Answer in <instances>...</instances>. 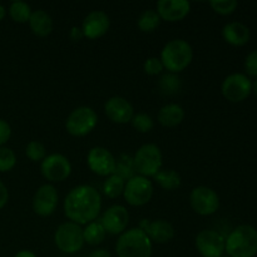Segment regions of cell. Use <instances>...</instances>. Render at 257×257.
<instances>
[{
	"mask_svg": "<svg viewBox=\"0 0 257 257\" xmlns=\"http://www.w3.org/2000/svg\"><path fill=\"white\" fill-rule=\"evenodd\" d=\"M17 163L15 153L8 147H0V172H8L13 170Z\"/></svg>",
	"mask_w": 257,
	"mask_h": 257,
	"instance_id": "obj_31",
	"label": "cell"
},
{
	"mask_svg": "<svg viewBox=\"0 0 257 257\" xmlns=\"http://www.w3.org/2000/svg\"><path fill=\"white\" fill-rule=\"evenodd\" d=\"M160 87L162 92L166 93V94H175V93L180 90L181 82L175 74L171 73V74H166L161 78Z\"/></svg>",
	"mask_w": 257,
	"mask_h": 257,
	"instance_id": "obj_30",
	"label": "cell"
},
{
	"mask_svg": "<svg viewBox=\"0 0 257 257\" xmlns=\"http://www.w3.org/2000/svg\"><path fill=\"white\" fill-rule=\"evenodd\" d=\"M245 69L250 77H257V50H253L246 57Z\"/></svg>",
	"mask_w": 257,
	"mask_h": 257,
	"instance_id": "obj_35",
	"label": "cell"
},
{
	"mask_svg": "<svg viewBox=\"0 0 257 257\" xmlns=\"http://www.w3.org/2000/svg\"><path fill=\"white\" fill-rule=\"evenodd\" d=\"M83 237H84V242L89 245H99L104 241L105 230L100 222H90L83 230Z\"/></svg>",
	"mask_w": 257,
	"mask_h": 257,
	"instance_id": "obj_25",
	"label": "cell"
},
{
	"mask_svg": "<svg viewBox=\"0 0 257 257\" xmlns=\"http://www.w3.org/2000/svg\"><path fill=\"white\" fill-rule=\"evenodd\" d=\"M124 181L122 178H119L118 176L112 175L105 180L104 185H103V191H104V195L109 198H117L124 191Z\"/></svg>",
	"mask_w": 257,
	"mask_h": 257,
	"instance_id": "obj_28",
	"label": "cell"
},
{
	"mask_svg": "<svg viewBox=\"0 0 257 257\" xmlns=\"http://www.w3.org/2000/svg\"><path fill=\"white\" fill-rule=\"evenodd\" d=\"M104 112L112 122L125 124L131 122L135 115L132 104L123 97H112L105 102Z\"/></svg>",
	"mask_w": 257,
	"mask_h": 257,
	"instance_id": "obj_16",
	"label": "cell"
},
{
	"mask_svg": "<svg viewBox=\"0 0 257 257\" xmlns=\"http://www.w3.org/2000/svg\"><path fill=\"white\" fill-rule=\"evenodd\" d=\"M102 198L94 187L88 185L73 188L64 200V213L72 222L87 225L98 217Z\"/></svg>",
	"mask_w": 257,
	"mask_h": 257,
	"instance_id": "obj_1",
	"label": "cell"
},
{
	"mask_svg": "<svg viewBox=\"0 0 257 257\" xmlns=\"http://www.w3.org/2000/svg\"><path fill=\"white\" fill-rule=\"evenodd\" d=\"M5 14H7V10H5V8L3 7V5H0V22L4 19Z\"/></svg>",
	"mask_w": 257,
	"mask_h": 257,
	"instance_id": "obj_41",
	"label": "cell"
},
{
	"mask_svg": "<svg viewBox=\"0 0 257 257\" xmlns=\"http://www.w3.org/2000/svg\"><path fill=\"white\" fill-rule=\"evenodd\" d=\"M58 192L54 186L43 185L35 192L33 198V210L40 217H48L58 206Z\"/></svg>",
	"mask_w": 257,
	"mask_h": 257,
	"instance_id": "obj_14",
	"label": "cell"
},
{
	"mask_svg": "<svg viewBox=\"0 0 257 257\" xmlns=\"http://www.w3.org/2000/svg\"><path fill=\"white\" fill-rule=\"evenodd\" d=\"M42 173L48 181L62 182L72 173V165L65 156L54 153L45 157L42 162Z\"/></svg>",
	"mask_w": 257,
	"mask_h": 257,
	"instance_id": "obj_12",
	"label": "cell"
},
{
	"mask_svg": "<svg viewBox=\"0 0 257 257\" xmlns=\"http://www.w3.org/2000/svg\"><path fill=\"white\" fill-rule=\"evenodd\" d=\"M183 118H185V110H183V108L181 105L176 104V103H171V104L165 105L158 112V122L163 127L167 128H172L181 124Z\"/></svg>",
	"mask_w": 257,
	"mask_h": 257,
	"instance_id": "obj_22",
	"label": "cell"
},
{
	"mask_svg": "<svg viewBox=\"0 0 257 257\" xmlns=\"http://www.w3.org/2000/svg\"><path fill=\"white\" fill-rule=\"evenodd\" d=\"M45 153H47V150L39 141H32L28 143L27 148H25V155L33 162H39V161L44 160Z\"/></svg>",
	"mask_w": 257,
	"mask_h": 257,
	"instance_id": "obj_29",
	"label": "cell"
},
{
	"mask_svg": "<svg viewBox=\"0 0 257 257\" xmlns=\"http://www.w3.org/2000/svg\"><path fill=\"white\" fill-rule=\"evenodd\" d=\"M9 200V192H8V188L5 187V185L3 182H0V208L4 207L8 203Z\"/></svg>",
	"mask_w": 257,
	"mask_h": 257,
	"instance_id": "obj_37",
	"label": "cell"
},
{
	"mask_svg": "<svg viewBox=\"0 0 257 257\" xmlns=\"http://www.w3.org/2000/svg\"><path fill=\"white\" fill-rule=\"evenodd\" d=\"M29 25L32 32L37 37H48L53 30L52 18L44 10H35L34 13H32L29 19Z\"/></svg>",
	"mask_w": 257,
	"mask_h": 257,
	"instance_id": "obj_21",
	"label": "cell"
},
{
	"mask_svg": "<svg viewBox=\"0 0 257 257\" xmlns=\"http://www.w3.org/2000/svg\"><path fill=\"white\" fill-rule=\"evenodd\" d=\"M160 23L161 18L156 10H146V12H143L142 14H141V17L138 18L137 25L142 32L151 33L153 32V30L157 29Z\"/></svg>",
	"mask_w": 257,
	"mask_h": 257,
	"instance_id": "obj_26",
	"label": "cell"
},
{
	"mask_svg": "<svg viewBox=\"0 0 257 257\" xmlns=\"http://www.w3.org/2000/svg\"><path fill=\"white\" fill-rule=\"evenodd\" d=\"M14 257H37V256H35V253L32 252V251L22 250V251H19V252H18Z\"/></svg>",
	"mask_w": 257,
	"mask_h": 257,
	"instance_id": "obj_40",
	"label": "cell"
},
{
	"mask_svg": "<svg viewBox=\"0 0 257 257\" xmlns=\"http://www.w3.org/2000/svg\"><path fill=\"white\" fill-rule=\"evenodd\" d=\"M9 15L14 22L20 23H28L32 15V9L29 5L24 2H14L10 4L9 8Z\"/></svg>",
	"mask_w": 257,
	"mask_h": 257,
	"instance_id": "obj_27",
	"label": "cell"
},
{
	"mask_svg": "<svg viewBox=\"0 0 257 257\" xmlns=\"http://www.w3.org/2000/svg\"><path fill=\"white\" fill-rule=\"evenodd\" d=\"M54 242L62 252L75 253L84 245L83 230L74 222H65L57 228Z\"/></svg>",
	"mask_w": 257,
	"mask_h": 257,
	"instance_id": "obj_6",
	"label": "cell"
},
{
	"mask_svg": "<svg viewBox=\"0 0 257 257\" xmlns=\"http://www.w3.org/2000/svg\"><path fill=\"white\" fill-rule=\"evenodd\" d=\"M155 181L163 190L173 191L181 186V176L175 170H161L155 176Z\"/></svg>",
	"mask_w": 257,
	"mask_h": 257,
	"instance_id": "obj_23",
	"label": "cell"
},
{
	"mask_svg": "<svg viewBox=\"0 0 257 257\" xmlns=\"http://www.w3.org/2000/svg\"><path fill=\"white\" fill-rule=\"evenodd\" d=\"M210 5L217 14L230 15L237 9L238 3L236 0H213L210 2Z\"/></svg>",
	"mask_w": 257,
	"mask_h": 257,
	"instance_id": "obj_32",
	"label": "cell"
},
{
	"mask_svg": "<svg viewBox=\"0 0 257 257\" xmlns=\"http://www.w3.org/2000/svg\"><path fill=\"white\" fill-rule=\"evenodd\" d=\"M193 58L192 47L183 39H173L165 45L161 53L163 68L170 73H180L191 64Z\"/></svg>",
	"mask_w": 257,
	"mask_h": 257,
	"instance_id": "obj_4",
	"label": "cell"
},
{
	"mask_svg": "<svg viewBox=\"0 0 257 257\" xmlns=\"http://www.w3.org/2000/svg\"><path fill=\"white\" fill-rule=\"evenodd\" d=\"M82 38H84L82 29L78 27H73L72 30H70V39L74 40V42H78V40H80Z\"/></svg>",
	"mask_w": 257,
	"mask_h": 257,
	"instance_id": "obj_38",
	"label": "cell"
},
{
	"mask_svg": "<svg viewBox=\"0 0 257 257\" xmlns=\"http://www.w3.org/2000/svg\"><path fill=\"white\" fill-rule=\"evenodd\" d=\"M191 10V4L186 0H161L157 3V14L166 22L175 23L185 19Z\"/></svg>",
	"mask_w": 257,
	"mask_h": 257,
	"instance_id": "obj_18",
	"label": "cell"
},
{
	"mask_svg": "<svg viewBox=\"0 0 257 257\" xmlns=\"http://www.w3.org/2000/svg\"><path fill=\"white\" fill-rule=\"evenodd\" d=\"M110 25L109 17L104 12H92L84 18L82 25L83 35L88 39H98L108 32Z\"/></svg>",
	"mask_w": 257,
	"mask_h": 257,
	"instance_id": "obj_17",
	"label": "cell"
},
{
	"mask_svg": "<svg viewBox=\"0 0 257 257\" xmlns=\"http://www.w3.org/2000/svg\"><path fill=\"white\" fill-rule=\"evenodd\" d=\"M252 92L255 93V94L257 95V79L255 80V82L252 83Z\"/></svg>",
	"mask_w": 257,
	"mask_h": 257,
	"instance_id": "obj_42",
	"label": "cell"
},
{
	"mask_svg": "<svg viewBox=\"0 0 257 257\" xmlns=\"http://www.w3.org/2000/svg\"><path fill=\"white\" fill-rule=\"evenodd\" d=\"M98 123V115L92 108L79 107L75 108L65 122L68 133L74 137H84L89 135Z\"/></svg>",
	"mask_w": 257,
	"mask_h": 257,
	"instance_id": "obj_7",
	"label": "cell"
},
{
	"mask_svg": "<svg viewBox=\"0 0 257 257\" xmlns=\"http://www.w3.org/2000/svg\"><path fill=\"white\" fill-rule=\"evenodd\" d=\"M225 252L230 257H255L257 255V230L250 225L237 226L226 237Z\"/></svg>",
	"mask_w": 257,
	"mask_h": 257,
	"instance_id": "obj_2",
	"label": "cell"
},
{
	"mask_svg": "<svg viewBox=\"0 0 257 257\" xmlns=\"http://www.w3.org/2000/svg\"><path fill=\"white\" fill-rule=\"evenodd\" d=\"M88 257H112V255L105 248H98V250H94L93 252H90V255Z\"/></svg>",
	"mask_w": 257,
	"mask_h": 257,
	"instance_id": "obj_39",
	"label": "cell"
},
{
	"mask_svg": "<svg viewBox=\"0 0 257 257\" xmlns=\"http://www.w3.org/2000/svg\"><path fill=\"white\" fill-rule=\"evenodd\" d=\"M143 69H145V73L148 75H158L161 74V72L163 70V64L161 62V59L158 58L152 57L148 58L145 62V65H143Z\"/></svg>",
	"mask_w": 257,
	"mask_h": 257,
	"instance_id": "obj_34",
	"label": "cell"
},
{
	"mask_svg": "<svg viewBox=\"0 0 257 257\" xmlns=\"http://www.w3.org/2000/svg\"><path fill=\"white\" fill-rule=\"evenodd\" d=\"M222 37L228 44L233 47H242L247 44L251 38V32L245 24L240 22L228 23L223 27Z\"/></svg>",
	"mask_w": 257,
	"mask_h": 257,
	"instance_id": "obj_19",
	"label": "cell"
},
{
	"mask_svg": "<svg viewBox=\"0 0 257 257\" xmlns=\"http://www.w3.org/2000/svg\"><path fill=\"white\" fill-rule=\"evenodd\" d=\"M115 252L118 257H151L152 241L141 228H131L119 236Z\"/></svg>",
	"mask_w": 257,
	"mask_h": 257,
	"instance_id": "obj_3",
	"label": "cell"
},
{
	"mask_svg": "<svg viewBox=\"0 0 257 257\" xmlns=\"http://www.w3.org/2000/svg\"><path fill=\"white\" fill-rule=\"evenodd\" d=\"M151 241L157 243H167L175 236V228L170 222L165 220H156L148 225L145 231Z\"/></svg>",
	"mask_w": 257,
	"mask_h": 257,
	"instance_id": "obj_20",
	"label": "cell"
},
{
	"mask_svg": "<svg viewBox=\"0 0 257 257\" xmlns=\"http://www.w3.org/2000/svg\"><path fill=\"white\" fill-rule=\"evenodd\" d=\"M136 172L143 177H155L162 167V152L160 147L152 143L143 145L133 157Z\"/></svg>",
	"mask_w": 257,
	"mask_h": 257,
	"instance_id": "obj_5",
	"label": "cell"
},
{
	"mask_svg": "<svg viewBox=\"0 0 257 257\" xmlns=\"http://www.w3.org/2000/svg\"><path fill=\"white\" fill-rule=\"evenodd\" d=\"M192 210L201 216H211L220 208V197L210 187L198 186L193 188L190 195Z\"/></svg>",
	"mask_w": 257,
	"mask_h": 257,
	"instance_id": "obj_10",
	"label": "cell"
},
{
	"mask_svg": "<svg viewBox=\"0 0 257 257\" xmlns=\"http://www.w3.org/2000/svg\"><path fill=\"white\" fill-rule=\"evenodd\" d=\"M10 136H12V128L9 123L0 118V147L9 141Z\"/></svg>",
	"mask_w": 257,
	"mask_h": 257,
	"instance_id": "obj_36",
	"label": "cell"
},
{
	"mask_svg": "<svg viewBox=\"0 0 257 257\" xmlns=\"http://www.w3.org/2000/svg\"><path fill=\"white\" fill-rule=\"evenodd\" d=\"M89 170L98 176H112L115 170V158L103 147H94L87 157Z\"/></svg>",
	"mask_w": 257,
	"mask_h": 257,
	"instance_id": "obj_13",
	"label": "cell"
},
{
	"mask_svg": "<svg viewBox=\"0 0 257 257\" xmlns=\"http://www.w3.org/2000/svg\"><path fill=\"white\" fill-rule=\"evenodd\" d=\"M221 90H222L223 97L228 102L240 103L247 99L248 95L252 92V82L247 75L235 73V74L228 75L223 80Z\"/></svg>",
	"mask_w": 257,
	"mask_h": 257,
	"instance_id": "obj_9",
	"label": "cell"
},
{
	"mask_svg": "<svg viewBox=\"0 0 257 257\" xmlns=\"http://www.w3.org/2000/svg\"><path fill=\"white\" fill-rule=\"evenodd\" d=\"M113 175L118 176L123 181H130L136 176L135 163L133 158L128 155H120L118 160H115V170Z\"/></svg>",
	"mask_w": 257,
	"mask_h": 257,
	"instance_id": "obj_24",
	"label": "cell"
},
{
	"mask_svg": "<svg viewBox=\"0 0 257 257\" xmlns=\"http://www.w3.org/2000/svg\"><path fill=\"white\" fill-rule=\"evenodd\" d=\"M124 200L128 205L135 206H145L151 201L153 196V185L147 177L143 176H135L127 181L124 186Z\"/></svg>",
	"mask_w": 257,
	"mask_h": 257,
	"instance_id": "obj_8",
	"label": "cell"
},
{
	"mask_svg": "<svg viewBox=\"0 0 257 257\" xmlns=\"http://www.w3.org/2000/svg\"><path fill=\"white\" fill-rule=\"evenodd\" d=\"M222 257H230V256H222Z\"/></svg>",
	"mask_w": 257,
	"mask_h": 257,
	"instance_id": "obj_43",
	"label": "cell"
},
{
	"mask_svg": "<svg viewBox=\"0 0 257 257\" xmlns=\"http://www.w3.org/2000/svg\"><path fill=\"white\" fill-rule=\"evenodd\" d=\"M131 122H132L135 130L141 133H147L153 128L152 118L148 114H145V113H140V114L133 115Z\"/></svg>",
	"mask_w": 257,
	"mask_h": 257,
	"instance_id": "obj_33",
	"label": "cell"
},
{
	"mask_svg": "<svg viewBox=\"0 0 257 257\" xmlns=\"http://www.w3.org/2000/svg\"><path fill=\"white\" fill-rule=\"evenodd\" d=\"M226 238L213 230H203L196 236V248L202 257H222Z\"/></svg>",
	"mask_w": 257,
	"mask_h": 257,
	"instance_id": "obj_11",
	"label": "cell"
},
{
	"mask_svg": "<svg viewBox=\"0 0 257 257\" xmlns=\"http://www.w3.org/2000/svg\"><path fill=\"white\" fill-rule=\"evenodd\" d=\"M130 222V215L124 206L114 205L108 208L102 217V226L104 227L105 232H109L112 235L123 233L127 228Z\"/></svg>",
	"mask_w": 257,
	"mask_h": 257,
	"instance_id": "obj_15",
	"label": "cell"
}]
</instances>
